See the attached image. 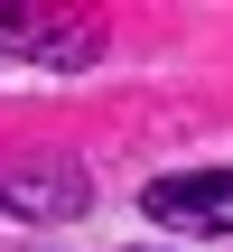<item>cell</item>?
I'll return each instance as SVG.
<instances>
[{
    "label": "cell",
    "mask_w": 233,
    "mask_h": 252,
    "mask_svg": "<svg viewBox=\"0 0 233 252\" xmlns=\"http://www.w3.org/2000/svg\"><path fill=\"white\" fill-rule=\"evenodd\" d=\"M159 224H187V234H233V168H177V178H149L140 196Z\"/></svg>",
    "instance_id": "1"
},
{
    "label": "cell",
    "mask_w": 233,
    "mask_h": 252,
    "mask_svg": "<svg viewBox=\"0 0 233 252\" xmlns=\"http://www.w3.org/2000/svg\"><path fill=\"white\" fill-rule=\"evenodd\" d=\"M0 47H19V56H56V65H84L103 37H93V19H47V9H0Z\"/></svg>",
    "instance_id": "2"
},
{
    "label": "cell",
    "mask_w": 233,
    "mask_h": 252,
    "mask_svg": "<svg viewBox=\"0 0 233 252\" xmlns=\"http://www.w3.org/2000/svg\"><path fill=\"white\" fill-rule=\"evenodd\" d=\"M84 178L56 159V168H0V206H19V215H84Z\"/></svg>",
    "instance_id": "3"
}]
</instances>
